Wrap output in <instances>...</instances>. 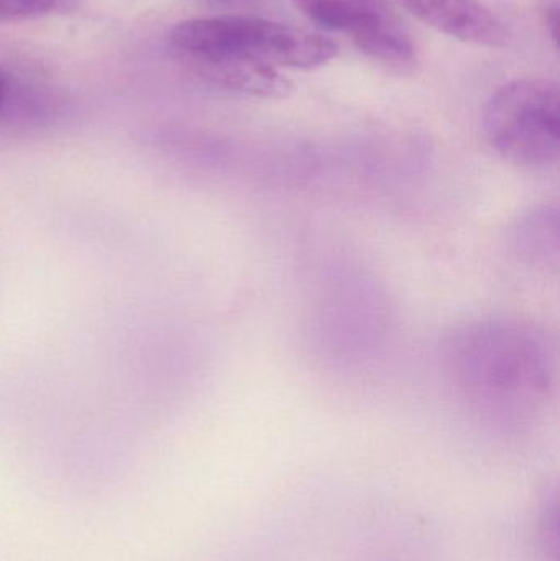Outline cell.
Instances as JSON below:
<instances>
[{
    "instance_id": "obj_5",
    "label": "cell",
    "mask_w": 560,
    "mask_h": 561,
    "mask_svg": "<svg viewBox=\"0 0 560 561\" xmlns=\"http://www.w3.org/2000/svg\"><path fill=\"white\" fill-rule=\"evenodd\" d=\"M191 72L206 79L210 84L219 85L240 94L260 99L288 98L293 91L292 81L283 76L275 66L237 56H206V58L186 59L181 62Z\"/></svg>"
},
{
    "instance_id": "obj_10",
    "label": "cell",
    "mask_w": 560,
    "mask_h": 561,
    "mask_svg": "<svg viewBox=\"0 0 560 561\" xmlns=\"http://www.w3.org/2000/svg\"><path fill=\"white\" fill-rule=\"evenodd\" d=\"M10 95H12V78L0 69V115L9 105Z\"/></svg>"
},
{
    "instance_id": "obj_12",
    "label": "cell",
    "mask_w": 560,
    "mask_h": 561,
    "mask_svg": "<svg viewBox=\"0 0 560 561\" xmlns=\"http://www.w3.org/2000/svg\"><path fill=\"white\" fill-rule=\"evenodd\" d=\"M558 7H552V9H549L548 12V25L551 26V38L558 39Z\"/></svg>"
},
{
    "instance_id": "obj_3",
    "label": "cell",
    "mask_w": 560,
    "mask_h": 561,
    "mask_svg": "<svg viewBox=\"0 0 560 561\" xmlns=\"http://www.w3.org/2000/svg\"><path fill=\"white\" fill-rule=\"evenodd\" d=\"M483 135L508 163L528 170L555 167L560 153L559 84L523 78L500 88L487 102Z\"/></svg>"
},
{
    "instance_id": "obj_8",
    "label": "cell",
    "mask_w": 560,
    "mask_h": 561,
    "mask_svg": "<svg viewBox=\"0 0 560 561\" xmlns=\"http://www.w3.org/2000/svg\"><path fill=\"white\" fill-rule=\"evenodd\" d=\"M516 242L525 256L535 262H558L559 219L558 210L542 207L519 220Z\"/></svg>"
},
{
    "instance_id": "obj_6",
    "label": "cell",
    "mask_w": 560,
    "mask_h": 561,
    "mask_svg": "<svg viewBox=\"0 0 560 561\" xmlns=\"http://www.w3.org/2000/svg\"><path fill=\"white\" fill-rule=\"evenodd\" d=\"M293 5L319 28L358 36L375 26L398 20L388 0H293Z\"/></svg>"
},
{
    "instance_id": "obj_9",
    "label": "cell",
    "mask_w": 560,
    "mask_h": 561,
    "mask_svg": "<svg viewBox=\"0 0 560 561\" xmlns=\"http://www.w3.org/2000/svg\"><path fill=\"white\" fill-rule=\"evenodd\" d=\"M76 0H0V23L39 19L69 9Z\"/></svg>"
},
{
    "instance_id": "obj_4",
    "label": "cell",
    "mask_w": 560,
    "mask_h": 561,
    "mask_svg": "<svg viewBox=\"0 0 560 561\" xmlns=\"http://www.w3.org/2000/svg\"><path fill=\"white\" fill-rule=\"evenodd\" d=\"M407 9L431 28L470 45L502 48L503 23L480 0H404Z\"/></svg>"
},
{
    "instance_id": "obj_7",
    "label": "cell",
    "mask_w": 560,
    "mask_h": 561,
    "mask_svg": "<svg viewBox=\"0 0 560 561\" xmlns=\"http://www.w3.org/2000/svg\"><path fill=\"white\" fill-rule=\"evenodd\" d=\"M354 42L362 55L391 75H413L416 69V46L400 19L375 26L355 36Z\"/></svg>"
},
{
    "instance_id": "obj_1",
    "label": "cell",
    "mask_w": 560,
    "mask_h": 561,
    "mask_svg": "<svg viewBox=\"0 0 560 561\" xmlns=\"http://www.w3.org/2000/svg\"><path fill=\"white\" fill-rule=\"evenodd\" d=\"M444 355L459 392L490 414L533 412L555 386V345L542 330L523 320L466 323L447 336Z\"/></svg>"
},
{
    "instance_id": "obj_2",
    "label": "cell",
    "mask_w": 560,
    "mask_h": 561,
    "mask_svg": "<svg viewBox=\"0 0 560 561\" xmlns=\"http://www.w3.org/2000/svg\"><path fill=\"white\" fill-rule=\"evenodd\" d=\"M174 61L237 56L283 68L312 69L338 56L334 42L295 26L250 15L204 16L176 23L168 35Z\"/></svg>"
},
{
    "instance_id": "obj_11",
    "label": "cell",
    "mask_w": 560,
    "mask_h": 561,
    "mask_svg": "<svg viewBox=\"0 0 560 561\" xmlns=\"http://www.w3.org/2000/svg\"><path fill=\"white\" fill-rule=\"evenodd\" d=\"M197 2L210 3L220 7H255L268 2V0H197Z\"/></svg>"
}]
</instances>
